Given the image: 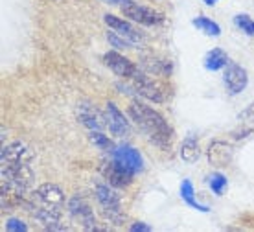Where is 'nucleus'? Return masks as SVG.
I'll use <instances>...</instances> for the list:
<instances>
[{
  "label": "nucleus",
  "instance_id": "obj_1",
  "mask_svg": "<svg viewBox=\"0 0 254 232\" xmlns=\"http://www.w3.org/2000/svg\"><path fill=\"white\" fill-rule=\"evenodd\" d=\"M0 164H2V182L30 192V186L35 179V171L32 166L33 153L24 142L15 140L2 146Z\"/></svg>",
  "mask_w": 254,
  "mask_h": 232
},
{
  "label": "nucleus",
  "instance_id": "obj_2",
  "mask_svg": "<svg viewBox=\"0 0 254 232\" xmlns=\"http://www.w3.org/2000/svg\"><path fill=\"white\" fill-rule=\"evenodd\" d=\"M26 207L30 208L33 218L43 225L45 231H64L61 225V216L64 207V194L54 182H43L30 192Z\"/></svg>",
  "mask_w": 254,
  "mask_h": 232
},
{
  "label": "nucleus",
  "instance_id": "obj_3",
  "mask_svg": "<svg viewBox=\"0 0 254 232\" xmlns=\"http://www.w3.org/2000/svg\"><path fill=\"white\" fill-rule=\"evenodd\" d=\"M127 114L133 120L134 126L146 135L149 142H153L162 151L172 150L175 133H173V127L168 124V120L159 111H155L153 107L146 105L142 101H133L127 109Z\"/></svg>",
  "mask_w": 254,
  "mask_h": 232
},
{
  "label": "nucleus",
  "instance_id": "obj_4",
  "mask_svg": "<svg viewBox=\"0 0 254 232\" xmlns=\"http://www.w3.org/2000/svg\"><path fill=\"white\" fill-rule=\"evenodd\" d=\"M118 88H122V92L126 90L127 94L140 96V98L153 101V103H164L166 101L164 85L160 81H157L153 76L142 72V70L134 76L133 79H127V83H124V85L118 83Z\"/></svg>",
  "mask_w": 254,
  "mask_h": 232
},
{
  "label": "nucleus",
  "instance_id": "obj_5",
  "mask_svg": "<svg viewBox=\"0 0 254 232\" xmlns=\"http://www.w3.org/2000/svg\"><path fill=\"white\" fill-rule=\"evenodd\" d=\"M94 197L102 208L103 216L116 225H120V221L126 218V214H122V195L116 192L115 186H111L109 182L107 184H96Z\"/></svg>",
  "mask_w": 254,
  "mask_h": 232
},
{
  "label": "nucleus",
  "instance_id": "obj_6",
  "mask_svg": "<svg viewBox=\"0 0 254 232\" xmlns=\"http://www.w3.org/2000/svg\"><path fill=\"white\" fill-rule=\"evenodd\" d=\"M100 173L105 181L115 186V188H127L131 182L134 181V175L131 169H127L126 166H122L118 160L111 158V160H103L100 166Z\"/></svg>",
  "mask_w": 254,
  "mask_h": 232
},
{
  "label": "nucleus",
  "instance_id": "obj_7",
  "mask_svg": "<svg viewBox=\"0 0 254 232\" xmlns=\"http://www.w3.org/2000/svg\"><path fill=\"white\" fill-rule=\"evenodd\" d=\"M102 59H103V65H105L111 72H115L118 77L126 79V81L127 79H133L134 76L140 72V69L131 61V59H127L126 56H122L118 52H113V50L105 52Z\"/></svg>",
  "mask_w": 254,
  "mask_h": 232
},
{
  "label": "nucleus",
  "instance_id": "obj_8",
  "mask_svg": "<svg viewBox=\"0 0 254 232\" xmlns=\"http://www.w3.org/2000/svg\"><path fill=\"white\" fill-rule=\"evenodd\" d=\"M122 13L129 17L133 22H138L142 26H157L160 22H164V15L157 9H153L149 6H142V4H129V6L122 7Z\"/></svg>",
  "mask_w": 254,
  "mask_h": 232
},
{
  "label": "nucleus",
  "instance_id": "obj_9",
  "mask_svg": "<svg viewBox=\"0 0 254 232\" xmlns=\"http://www.w3.org/2000/svg\"><path fill=\"white\" fill-rule=\"evenodd\" d=\"M68 212L74 220L79 221V225H81L85 231H102V229L96 227L94 210H92L89 203L83 199V197H79V195H74V197L68 201Z\"/></svg>",
  "mask_w": 254,
  "mask_h": 232
},
{
  "label": "nucleus",
  "instance_id": "obj_10",
  "mask_svg": "<svg viewBox=\"0 0 254 232\" xmlns=\"http://www.w3.org/2000/svg\"><path fill=\"white\" fill-rule=\"evenodd\" d=\"M105 122H107L109 131L116 138H127L131 135V122L126 118V114L122 113L113 101H109L105 105Z\"/></svg>",
  "mask_w": 254,
  "mask_h": 232
},
{
  "label": "nucleus",
  "instance_id": "obj_11",
  "mask_svg": "<svg viewBox=\"0 0 254 232\" xmlns=\"http://www.w3.org/2000/svg\"><path fill=\"white\" fill-rule=\"evenodd\" d=\"M223 83L225 87L229 90V94L236 96L243 92L249 85V74L247 70L243 69L242 65H236V63H229L227 69L223 72Z\"/></svg>",
  "mask_w": 254,
  "mask_h": 232
},
{
  "label": "nucleus",
  "instance_id": "obj_12",
  "mask_svg": "<svg viewBox=\"0 0 254 232\" xmlns=\"http://www.w3.org/2000/svg\"><path fill=\"white\" fill-rule=\"evenodd\" d=\"M115 160L122 164V166H126L127 169H131L133 173H140L142 169H144V157H142V153L138 150H134L133 146H127V144H122V146H116V150L111 153Z\"/></svg>",
  "mask_w": 254,
  "mask_h": 232
},
{
  "label": "nucleus",
  "instance_id": "obj_13",
  "mask_svg": "<svg viewBox=\"0 0 254 232\" xmlns=\"http://www.w3.org/2000/svg\"><path fill=\"white\" fill-rule=\"evenodd\" d=\"M76 113H77V120H79L83 126L89 129V131H92V129H103V127H107V122H105V113H102L100 109H96L92 103H89V101H83V103H79Z\"/></svg>",
  "mask_w": 254,
  "mask_h": 232
},
{
  "label": "nucleus",
  "instance_id": "obj_14",
  "mask_svg": "<svg viewBox=\"0 0 254 232\" xmlns=\"http://www.w3.org/2000/svg\"><path fill=\"white\" fill-rule=\"evenodd\" d=\"M103 20H105V24H107L113 32L120 33L122 37H126L127 41H131L133 44H138L144 41V33L140 32L138 28H134L131 22H127V20L120 19V17H115V15H111V13H107V15L103 17Z\"/></svg>",
  "mask_w": 254,
  "mask_h": 232
},
{
  "label": "nucleus",
  "instance_id": "obj_15",
  "mask_svg": "<svg viewBox=\"0 0 254 232\" xmlns=\"http://www.w3.org/2000/svg\"><path fill=\"white\" fill-rule=\"evenodd\" d=\"M206 157H208V162L212 166H217V168L229 166L232 162V157H234V150H232V146L223 142V140H214L208 146Z\"/></svg>",
  "mask_w": 254,
  "mask_h": 232
},
{
  "label": "nucleus",
  "instance_id": "obj_16",
  "mask_svg": "<svg viewBox=\"0 0 254 232\" xmlns=\"http://www.w3.org/2000/svg\"><path fill=\"white\" fill-rule=\"evenodd\" d=\"M140 65H142V72L149 76H170L172 72V63L159 57H144Z\"/></svg>",
  "mask_w": 254,
  "mask_h": 232
},
{
  "label": "nucleus",
  "instance_id": "obj_17",
  "mask_svg": "<svg viewBox=\"0 0 254 232\" xmlns=\"http://www.w3.org/2000/svg\"><path fill=\"white\" fill-rule=\"evenodd\" d=\"M229 63H230L229 54L223 50V48H212V50L204 56V69L212 70V72L225 70Z\"/></svg>",
  "mask_w": 254,
  "mask_h": 232
},
{
  "label": "nucleus",
  "instance_id": "obj_18",
  "mask_svg": "<svg viewBox=\"0 0 254 232\" xmlns=\"http://www.w3.org/2000/svg\"><path fill=\"white\" fill-rule=\"evenodd\" d=\"M181 197L185 201L188 207H191L193 210H199V212H210V208L203 203H199L195 197V190H193V184H191L190 179H185V181L181 182Z\"/></svg>",
  "mask_w": 254,
  "mask_h": 232
},
{
  "label": "nucleus",
  "instance_id": "obj_19",
  "mask_svg": "<svg viewBox=\"0 0 254 232\" xmlns=\"http://www.w3.org/2000/svg\"><path fill=\"white\" fill-rule=\"evenodd\" d=\"M179 155L185 160L186 164H193L199 160L201 157V148H199V142H197L193 137H188L183 140L181 144V150H179Z\"/></svg>",
  "mask_w": 254,
  "mask_h": 232
},
{
  "label": "nucleus",
  "instance_id": "obj_20",
  "mask_svg": "<svg viewBox=\"0 0 254 232\" xmlns=\"http://www.w3.org/2000/svg\"><path fill=\"white\" fill-rule=\"evenodd\" d=\"M89 140L90 144H94V148L105 151V153H113L116 150V144L102 129H92V131H89Z\"/></svg>",
  "mask_w": 254,
  "mask_h": 232
},
{
  "label": "nucleus",
  "instance_id": "obj_21",
  "mask_svg": "<svg viewBox=\"0 0 254 232\" xmlns=\"http://www.w3.org/2000/svg\"><path fill=\"white\" fill-rule=\"evenodd\" d=\"M191 24L195 26L199 32H203L204 35H208V37H219L221 35V28H219V24L217 22H214L212 19H208V17H195V19L191 20Z\"/></svg>",
  "mask_w": 254,
  "mask_h": 232
},
{
  "label": "nucleus",
  "instance_id": "obj_22",
  "mask_svg": "<svg viewBox=\"0 0 254 232\" xmlns=\"http://www.w3.org/2000/svg\"><path fill=\"white\" fill-rule=\"evenodd\" d=\"M206 182H208L210 190H212L217 197H221V195L227 192V188H229V179H227V175H223L221 171H214V173H210L208 181Z\"/></svg>",
  "mask_w": 254,
  "mask_h": 232
},
{
  "label": "nucleus",
  "instance_id": "obj_23",
  "mask_svg": "<svg viewBox=\"0 0 254 232\" xmlns=\"http://www.w3.org/2000/svg\"><path fill=\"white\" fill-rule=\"evenodd\" d=\"M234 24H236V28H238L240 32H243L245 35H251V37H254V20L251 19L249 15H245V13L236 15Z\"/></svg>",
  "mask_w": 254,
  "mask_h": 232
},
{
  "label": "nucleus",
  "instance_id": "obj_24",
  "mask_svg": "<svg viewBox=\"0 0 254 232\" xmlns=\"http://www.w3.org/2000/svg\"><path fill=\"white\" fill-rule=\"evenodd\" d=\"M107 41L113 44L115 48H118V50H122V48H124V50H129V48H133V46H134L131 41H127L126 37H122L120 33H116V32H109L107 33Z\"/></svg>",
  "mask_w": 254,
  "mask_h": 232
},
{
  "label": "nucleus",
  "instance_id": "obj_25",
  "mask_svg": "<svg viewBox=\"0 0 254 232\" xmlns=\"http://www.w3.org/2000/svg\"><path fill=\"white\" fill-rule=\"evenodd\" d=\"M6 231H9V232H20L22 231L24 232V231H28V225H26L24 221L11 218V220L6 221Z\"/></svg>",
  "mask_w": 254,
  "mask_h": 232
},
{
  "label": "nucleus",
  "instance_id": "obj_26",
  "mask_svg": "<svg viewBox=\"0 0 254 232\" xmlns=\"http://www.w3.org/2000/svg\"><path fill=\"white\" fill-rule=\"evenodd\" d=\"M129 231L131 232H151L153 229L149 225H146V223H142V221H136V223H133V225L129 227Z\"/></svg>",
  "mask_w": 254,
  "mask_h": 232
},
{
  "label": "nucleus",
  "instance_id": "obj_27",
  "mask_svg": "<svg viewBox=\"0 0 254 232\" xmlns=\"http://www.w3.org/2000/svg\"><path fill=\"white\" fill-rule=\"evenodd\" d=\"M240 118L249 120V122H254V101L247 107V109H245V111H243V113H240Z\"/></svg>",
  "mask_w": 254,
  "mask_h": 232
},
{
  "label": "nucleus",
  "instance_id": "obj_28",
  "mask_svg": "<svg viewBox=\"0 0 254 232\" xmlns=\"http://www.w3.org/2000/svg\"><path fill=\"white\" fill-rule=\"evenodd\" d=\"M102 2H107V4H113V6H129V4H133L134 0H102Z\"/></svg>",
  "mask_w": 254,
  "mask_h": 232
},
{
  "label": "nucleus",
  "instance_id": "obj_29",
  "mask_svg": "<svg viewBox=\"0 0 254 232\" xmlns=\"http://www.w3.org/2000/svg\"><path fill=\"white\" fill-rule=\"evenodd\" d=\"M204 2H206V4H208V6H214V4H216L217 0H204Z\"/></svg>",
  "mask_w": 254,
  "mask_h": 232
}]
</instances>
